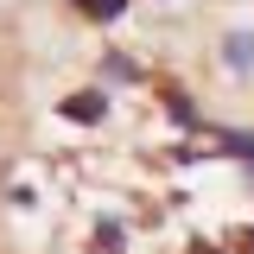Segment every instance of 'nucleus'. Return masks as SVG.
<instances>
[{"label": "nucleus", "mask_w": 254, "mask_h": 254, "mask_svg": "<svg viewBox=\"0 0 254 254\" xmlns=\"http://www.w3.org/2000/svg\"><path fill=\"white\" fill-rule=\"evenodd\" d=\"M222 70H229L242 89H254V32H229V38H222Z\"/></svg>", "instance_id": "nucleus-1"}, {"label": "nucleus", "mask_w": 254, "mask_h": 254, "mask_svg": "<svg viewBox=\"0 0 254 254\" xmlns=\"http://www.w3.org/2000/svg\"><path fill=\"white\" fill-rule=\"evenodd\" d=\"M64 115H70V121H102V115H108V95L83 89V95H70V102H64Z\"/></svg>", "instance_id": "nucleus-2"}, {"label": "nucleus", "mask_w": 254, "mask_h": 254, "mask_svg": "<svg viewBox=\"0 0 254 254\" xmlns=\"http://www.w3.org/2000/svg\"><path fill=\"white\" fill-rule=\"evenodd\" d=\"M70 6H76L83 19H95V26H108V19H121V13H127V0H70Z\"/></svg>", "instance_id": "nucleus-3"}, {"label": "nucleus", "mask_w": 254, "mask_h": 254, "mask_svg": "<svg viewBox=\"0 0 254 254\" xmlns=\"http://www.w3.org/2000/svg\"><path fill=\"white\" fill-rule=\"evenodd\" d=\"M222 146H235V159H254V140H248V133H229Z\"/></svg>", "instance_id": "nucleus-4"}]
</instances>
